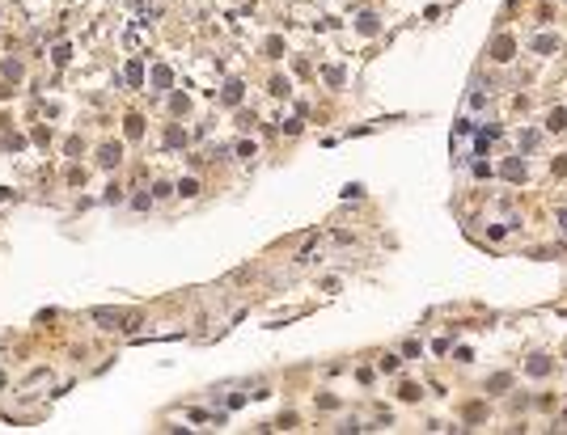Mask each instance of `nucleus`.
<instances>
[{"label":"nucleus","instance_id":"7","mask_svg":"<svg viewBox=\"0 0 567 435\" xmlns=\"http://www.w3.org/2000/svg\"><path fill=\"white\" fill-rule=\"evenodd\" d=\"M508 55H512V42L500 38V42H495V60H508Z\"/></svg>","mask_w":567,"mask_h":435},{"label":"nucleus","instance_id":"3","mask_svg":"<svg viewBox=\"0 0 567 435\" xmlns=\"http://www.w3.org/2000/svg\"><path fill=\"white\" fill-rule=\"evenodd\" d=\"M546 127H550V131H563V127H567V110H550V123Z\"/></svg>","mask_w":567,"mask_h":435},{"label":"nucleus","instance_id":"4","mask_svg":"<svg viewBox=\"0 0 567 435\" xmlns=\"http://www.w3.org/2000/svg\"><path fill=\"white\" fill-rule=\"evenodd\" d=\"M504 178H512V182L525 178V165H521V161H508V165H504Z\"/></svg>","mask_w":567,"mask_h":435},{"label":"nucleus","instance_id":"1","mask_svg":"<svg viewBox=\"0 0 567 435\" xmlns=\"http://www.w3.org/2000/svg\"><path fill=\"white\" fill-rule=\"evenodd\" d=\"M93 321H106V325L114 330V325L123 321V313H110V309H93Z\"/></svg>","mask_w":567,"mask_h":435},{"label":"nucleus","instance_id":"8","mask_svg":"<svg viewBox=\"0 0 567 435\" xmlns=\"http://www.w3.org/2000/svg\"><path fill=\"white\" fill-rule=\"evenodd\" d=\"M178 190H182V195H186V199H191V195H199V182H195V178H186V182H182V186H178Z\"/></svg>","mask_w":567,"mask_h":435},{"label":"nucleus","instance_id":"6","mask_svg":"<svg viewBox=\"0 0 567 435\" xmlns=\"http://www.w3.org/2000/svg\"><path fill=\"white\" fill-rule=\"evenodd\" d=\"M102 165H119V144H114V148H102Z\"/></svg>","mask_w":567,"mask_h":435},{"label":"nucleus","instance_id":"5","mask_svg":"<svg viewBox=\"0 0 567 435\" xmlns=\"http://www.w3.org/2000/svg\"><path fill=\"white\" fill-rule=\"evenodd\" d=\"M508 384H512V380H508V376L500 372V376H491V380H487V389H491V393H504Z\"/></svg>","mask_w":567,"mask_h":435},{"label":"nucleus","instance_id":"2","mask_svg":"<svg viewBox=\"0 0 567 435\" xmlns=\"http://www.w3.org/2000/svg\"><path fill=\"white\" fill-rule=\"evenodd\" d=\"M529 372H534V376H546V372H550V359H546V355H534V359H529Z\"/></svg>","mask_w":567,"mask_h":435},{"label":"nucleus","instance_id":"9","mask_svg":"<svg viewBox=\"0 0 567 435\" xmlns=\"http://www.w3.org/2000/svg\"><path fill=\"white\" fill-rule=\"evenodd\" d=\"M559 228H563V232H567V211H559Z\"/></svg>","mask_w":567,"mask_h":435}]
</instances>
